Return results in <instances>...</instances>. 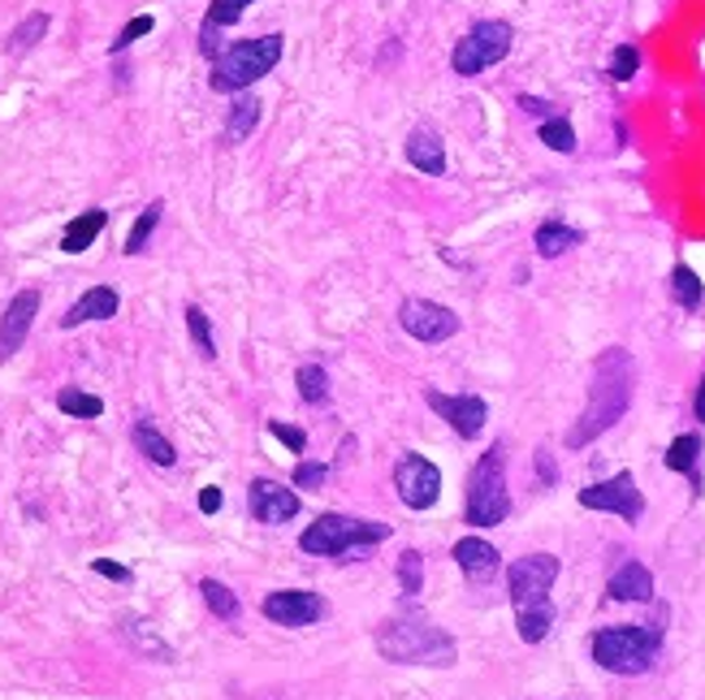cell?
I'll return each mask as SVG.
<instances>
[{
	"instance_id": "4fadbf2b",
	"label": "cell",
	"mask_w": 705,
	"mask_h": 700,
	"mask_svg": "<svg viewBox=\"0 0 705 700\" xmlns=\"http://www.w3.org/2000/svg\"><path fill=\"white\" fill-rule=\"evenodd\" d=\"M424 402H429L459 437H481V428H485V420H490V407H485V398H477V393H437V389H424Z\"/></svg>"
},
{
	"instance_id": "60d3db41",
	"label": "cell",
	"mask_w": 705,
	"mask_h": 700,
	"mask_svg": "<svg viewBox=\"0 0 705 700\" xmlns=\"http://www.w3.org/2000/svg\"><path fill=\"white\" fill-rule=\"evenodd\" d=\"M91 571H96V575H104V579H118V584H131V571H126L122 562H109V558H96V562H91Z\"/></svg>"
},
{
	"instance_id": "9a60e30c",
	"label": "cell",
	"mask_w": 705,
	"mask_h": 700,
	"mask_svg": "<svg viewBox=\"0 0 705 700\" xmlns=\"http://www.w3.org/2000/svg\"><path fill=\"white\" fill-rule=\"evenodd\" d=\"M35 316H39V290H17L9 299V308H4V316H0V359H9L13 350H22L30 325H35Z\"/></svg>"
},
{
	"instance_id": "ac0fdd59",
	"label": "cell",
	"mask_w": 705,
	"mask_h": 700,
	"mask_svg": "<svg viewBox=\"0 0 705 700\" xmlns=\"http://www.w3.org/2000/svg\"><path fill=\"white\" fill-rule=\"evenodd\" d=\"M118 308H122V299H118L113 286H91L83 299L70 303V312L61 316V329H78V325H87V321H113Z\"/></svg>"
},
{
	"instance_id": "7c38bea8",
	"label": "cell",
	"mask_w": 705,
	"mask_h": 700,
	"mask_svg": "<svg viewBox=\"0 0 705 700\" xmlns=\"http://www.w3.org/2000/svg\"><path fill=\"white\" fill-rule=\"evenodd\" d=\"M260 610L277 627H312L325 618V597L308 588H282V592H269Z\"/></svg>"
},
{
	"instance_id": "277c9868",
	"label": "cell",
	"mask_w": 705,
	"mask_h": 700,
	"mask_svg": "<svg viewBox=\"0 0 705 700\" xmlns=\"http://www.w3.org/2000/svg\"><path fill=\"white\" fill-rule=\"evenodd\" d=\"M658 649H663V627L658 623H650V627H636V623L602 627L593 636V662L602 671H610V675H645L654 666Z\"/></svg>"
},
{
	"instance_id": "836d02e7",
	"label": "cell",
	"mask_w": 705,
	"mask_h": 700,
	"mask_svg": "<svg viewBox=\"0 0 705 700\" xmlns=\"http://www.w3.org/2000/svg\"><path fill=\"white\" fill-rule=\"evenodd\" d=\"M57 407L65 415H74V420H100L104 415V402L96 393H83V389H61L57 393Z\"/></svg>"
},
{
	"instance_id": "b9f144b4",
	"label": "cell",
	"mask_w": 705,
	"mask_h": 700,
	"mask_svg": "<svg viewBox=\"0 0 705 700\" xmlns=\"http://www.w3.org/2000/svg\"><path fill=\"white\" fill-rule=\"evenodd\" d=\"M520 109H524L529 117H541V122L558 117V113H554V104H545V100H536V96H520Z\"/></svg>"
},
{
	"instance_id": "4dcf8cb0",
	"label": "cell",
	"mask_w": 705,
	"mask_h": 700,
	"mask_svg": "<svg viewBox=\"0 0 705 700\" xmlns=\"http://www.w3.org/2000/svg\"><path fill=\"white\" fill-rule=\"evenodd\" d=\"M295 385H299V398L312 402V407H325L330 402V372L321 363H304L295 372Z\"/></svg>"
},
{
	"instance_id": "cb8c5ba5",
	"label": "cell",
	"mask_w": 705,
	"mask_h": 700,
	"mask_svg": "<svg viewBox=\"0 0 705 700\" xmlns=\"http://www.w3.org/2000/svg\"><path fill=\"white\" fill-rule=\"evenodd\" d=\"M260 100L256 96H243L238 91V100L230 104V117H225V139L230 143H243V139H251V130L260 126Z\"/></svg>"
},
{
	"instance_id": "74e56055",
	"label": "cell",
	"mask_w": 705,
	"mask_h": 700,
	"mask_svg": "<svg viewBox=\"0 0 705 700\" xmlns=\"http://www.w3.org/2000/svg\"><path fill=\"white\" fill-rule=\"evenodd\" d=\"M636 70H641V52H636L632 43H623V48L610 52V78H615V83H628Z\"/></svg>"
},
{
	"instance_id": "30bf717a",
	"label": "cell",
	"mask_w": 705,
	"mask_h": 700,
	"mask_svg": "<svg viewBox=\"0 0 705 700\" xmlns=\"http://www.w3.org/2000/svg\"><path fill=\"white\" fill-rule=\"evenodd\" d=\"M580 507H584V511L619 515V520H628V524H636V520L645 515V498H641L632 472H619V476H610V480H602V485L580 489Z\"/></svg>"
},
{
	"instance_id": "8fae6325",
	"label": "cell",
	"mask_w": 705,
	"mask_h": 700,
	"mask_svg": "<svg viewBox=\"0 0 705 700\" xmlns=\"http://www.w3.org/2000/svg\"><path fill=\"white\" fill-rule=\"evenodd\" d=\"M398 325L416 338V342H450L459 334V316L446 308V303H433V299H403L398 308Z\"/></svg>"
},
{
	"instance_id": "d590c367",
	"label": "cell",
	"mask_w": 705,
	"mask_h": 700,
	"mask_svg": "<svg viewBox=\"0 0 705 700\" xmlns=\"http://www.w3.org/2000/svg\"><path fill=\"white\" fill-rule=\"evenodd\" d=\"M398 584H403V597H416L424 588V558L416 549H403V558H398Z\"/></svg>"
},
{
	"instance_id": "f35d334b",
	"label": "cell",
	"mask_w": 705,
	"mask_h": 700,
	"mask_svg": "<svg viewBox=\"0 0 705 700\" xmlns=\"http://www.w3.org/2000/svg\"><path fill=\"white\" fill-rule=\"evenodd\" d=\"M269 433H273V437H277V441H282L290 454H304V450H308V433H304V428H295V424L273 420V424H269Z\"/></svg>"
},
{
	"instance_id": "e575fe53",
	"label": "cell",
	"mask_w": 705,
	"mask_h": 700,
	"mask_svg": "<svg viewBox=\"0 0 705 700\" xmlns=\"http://www.w3.org/2000/svg\"><path fill=\"white\" fill-rule=\"evenodd\" d=\"M541 143L549 148V152H576V130H571V122L567 117H549V122H541Z\"/></svg>"
},
{
	"instance_id": "44dd1931",
	"label": "cell",
	"mask_w": 705,
	"mask_h": 700,
	"mask_svg": "<svg viewBox=\"0 0 705 700\" xmlns=\"http://www.w3.org/2000/svg\"><path fill=\"white\" fill-rule=\"evenodd\" d=\"M610 597L615 601H650L654 597V575L645 562H623L610 575Z\"/></svg>"
},
{
	"instance_id": "d6986e66",
	"label": "cell",
	"mask_w": 705,
	"mask_h": 700,
	"mask_svg": "<svg viewBox=\"0 0 705 700\" xmlns=\"http://www.w3.org/2000/svg\"><path fill=\"white\" fill-rule=\"evenodd\" d=\"M407 165L411 170H420V174L429 177H442L446 174V148H442V135L437 130H411V139H407Z\"/></svg>"
},
{
	"instance_id": "ab89813d",
	"label": "cell",
	"mask_w": 705,
	"mask_h": 700,
	"mask_svg": "<svg viewBox=\"0 0 705 700\" xmlns=\"http://www.w3.org/2000/svg\"><path fill=\"white\" fill-rule=\"evenodd\" d=\"M325 480H330V467L325 463H299L295 467V485L299 489H321Z\"/></svg>"
},
{
	"instance_id": "ffe728a7",
	"label": "cell",
	"mask_w": 705,
	"mask_h": 700,
	"mask_svg": "<svg viewBox=\"0 0 705 700\" xmlns=\"http://www.w3.org/2000/svg\"><path fill=\"white\" fill-rule=\"evenodd\" d=\"M104 225H109V212H104V208H87L83 216H74V221L65 225V234H61V251H65V255L87 251V247L104 234Z\"/></svg>"
},
{
	"instance_id": "52a82bcc",
	"label": "cell",
	"mask_w": 705,
	"mask_h": 700,
	"mask_svg": "<svg viewBox=\"0 0 705 700\" xmlns=\"http://www.w3.org/2000/svg\"><path fill=\"white\" fill-rule=\"evenodd\" d=\"M511 39H516L511 22H503V17H481V22H472V30L455 43L450 70H455L459 78H477V74H485L490 65L507 61Z\"/></svg>"
},
{
	"instance_id": "2e32d148",
	"label": "cell",
	"mask_w": 705,
	"mask_h": 700,
	"mask_svg": "<svg viewBox=\"0 0 705 700\" xmlns=\"http://www.w3.org/2000/svg\"><path fill=\"white\" fill-rule=\"evenodd\" d=\"M455 562H459V571H463L472 584L494 579V575H498V566H503L498 549H494L485 536H463V540H455Z\"/></svg>"
},
{
	"instance_id": "5bb4252c",
	"label": "cell",
	"mask_w": 705,
	"mask_h": 700,
	"mask_svg": "<svg viewBox=\"0 0 705 700\" xmlns=\"http://www.w3.org/2000/svg\"><path fill=\"white\" fill-rule=\"evenodd\" d=\"M247 507H251L256 524H290L299 515V493L277 485V480H251L247 485Z\"/></svg>"
},
{
	"instance_id": "d6a6232c",
	"label": "cell",
	"mask_w": 705,
	"mask_h": 700,
	"mask_svg": "<svg viewBox=\"0 0 705 700\" xmlns=\"http://www.w3.org/2000/svg\"><path fill=\"white\" fill-rule=\"evenodd\" d=\"M186 334H190V342L195 350L203 354V359H217V342H212V325H208V312L199 308V303H186Z\"/></svg>"
},
{
	"instance_id": "7a4b0ae2",
	"label": "cell",
	"mask_w": 705,
	"mask_h": 700,
	"mask_svg": "<svg viewBox=\"0 0 705 700\" xmlns=\"http://www.w3.org/2000/svg\"><path fill=\"white\" fill-rule=\"evenodd\" d=\"M376 653L394 666H455V640L416 605L394 610L376 627Z\"/></svg>"
},
{
	"instance_id": "8d00e7d4",
	"label": "cell",
	"mask_w": 705,
	"mask_h": 700,
	"mask_svg": "<svg viewBox=\"0 0 705 700\" xmlns=\"http://www.w3.org/2000/svg\"><path fill=\"white\" fill-rule=\"evenodd\" d=\"M152 26H157V17H152V13H139V17H131V22H126V26L118 30V39L109 43V52H113V57H118V52H126V48H131L135 39L152 35Z\"/></svg>"
},
{
	"instance_id": "5b68a950",
	"label": "cell",
	"mask_w": 705,
	"mask_h": 700,
	"mask_svg": "<svg viewBox=\"0 0 705 700\" xmlns=\"http://www.w3.org/2000/svg\"><path fill=\"white\" fill-rule=\"evenodd\" d=\"M511 511V493H507V441H494L472 476H468V524L472 527H498Z\"/></svg>"
},
{
	"instance_id": "d4e9b609",
	"label": "cell",
	"mask_w": 705,
	"mask_h": 700,
	"mask_svg": "<svg viewBox=\"0 0 705 700\" xmlns=\"http://www.w3.org/2000/svg\"><path fill=\"white\" fill-rule=\"evenodd\" d=\"M48 35V13L44 9H35V13H26L13 30H9V39H4V52L9 57H22V52H30L39 39Z\"/></svg>"
},
{
	"instance_id": "8992f818",
	"label": "cell",
	"mask_w": 705,
	"mask_h": 700,
	"mask_svg": "<svg viewBox=\"0 0 705 700\" xmlns=\"http://www.w3.org/2000/svg\"><path fill=\"white\" fill-rule=\"evenodd\" d=\"M381 540H389V524L355 520V515H321L317 524L304 527L299 549L317 553V558H343V553H355V549L381 545Z\"/></svg>"
},
{
	"instance_id": "484cf974",
	"label": "cell",
	"mask_w": 705,
	"mask_h": 700,
	"mask_svg": "<svg viewBox=\"0 0 705 700\" xmlns=\"http://www.w3.org/2000/svg\"><path fill=\"white\" fill-rule=\"evenodd\" d=\"M122 636L144 653V658H157V662H174V649L144 623V618H122Z\"/></svg>"
},
{
	"instance_id": "9c48e42d",
	"label": "cell",
	"mask_w": 705,
	"mask_h": 700,
	"mask_svg": "<svg viewBox=\"0 0 705 700\" xmlns=\"http://www.w3.org/2000/svg\"><path fill=\"white\" fill-rule=\"evenodd\" d=\"M554 579H558V558H554V553H529V558H516V562L507 566L511 605L524 610V605H541V601H549Z\"/></svg>"
},
{
	"instance_id": "4316f807",
	"label": "cell",
	"mask_w": 705,
	"mask_h": 700,
	"mask_svg": "<svg viewBox=\"0 0 705 700\" xmlns=\"http://www.w3.org/2000/svg\"><path fill=\"white\" fill-rule=\"evenodd\" d=\"M516 627H520V640H524V645H541V640L549 636V627H554V605L541 601V605L516 610Z\"/></svg>"
},
{
	"instance_id": "f1b7e54d",
	"label": "cell",
	"mask_w": 705,
	"mask_h": 700,
	"mask_svg": "<svg viewBox=\"0 0 705 700\" xmlns=\"http://www.w3.org/2000/svg\"><path fill=\"white\" fill-rule=\"evenodd\" d=\"M697 463H702V437L697 433H684V437H676L667 446V467L671 472H684V476L697 480Z\"/></svg>"
},
{
	"instance_id": "1f68e13d",
	"label": "cell",
	"mask_w": 705,
	"mask_h": 700,
	"mask_svg": "<svg viewBox=\"0 0 705 700\" xmlns=\"http://www.w3.org/2000/svg\"><path fill=\"white\" fill-rule=\"evenodd\" d=\"M671 295H676V303H680L684 312H697L705 299L702 277H697L689 264H676V273H671Z\"/></svg>"
},
{
	"instance_id": "7402d4cb",
	"label": "cell",
	"mask_w": 705,
	"mask_h": 700,
	"mask_svg": "<svg viewBox=\"0 0 705 700\" xmlns=\"http://www.w3.org/2000/svg\"><path fill=\"white\" fill-rule=\"evenodd\" d=\"M131 437H135V450H139V454H144L148 463H157V467H174V463H177L174 441H170V437H165V433H161L157 424H148V420H139Z\"/></svg>"
},
{
	"instance_id": "f6af8a7d",
	"label": "cell",
	"mask_w": 705,
	"mask_h": 700,
	"mask_svg": "<svg viewBox=\"0 0 705 700\" xmlns=\"http://www.w3.org/2000/svg\"><path fill=\"white\" fill-rule=\"evenodd\" d=\"M697 420L705 424V376H702V389H697Z\"/></svg>"
},
{
	"instance_id": "6da1fadb",
	"label": "cell",
	"mask_w": 705,
	"mask_h": 700,
	"mask_svg": "<svg viewBox=\"0 0 705 700\" xmlns=\"http://www.w3.org/2000/svg\"><path fill=\"white\" fill-rule=\"evenodd\" d=\"M632 389H636V363L623 347L602 350L593 359V376H589V402L580 411V420L571 424V433L562 437L567 450H584L589 441H597L602 433H610L628 407H632Z\"/></svg>"
},
{
	"instance_id": "7bdbcfd3",
	"label": "cell",
	"mask_w": 705,
	"mask_h": 700,
	"mask_svg": "<svg viewBox=\"0 0 705 700\" xmlns=\"http://www.w3.org/2000/svg\"><path fill=\"white\" fill-rule=\"evenodd\" d=\"M199 511H203V515H217V511H221V489H217V485H208V489L199 493Z\"/></svg>"
},
{
	"instance_id": "83f0119b",
	"label": "cell",
	"mask_w": 705,
	"mask_h": 700,
	"mask_svg": "<svg viewBox=\"0 0 705 700\" xmlns=\"http://www.w3.org/2000/svg\"><path fill=\"white\" fill-rule=\"evenodd\" d=\"M199 597H203V605L221 618V623H238V614H243V605H238V597L221 584V579H199Z\"/></svg>"
},
{
	"instance_id": "3957f363",
	"label": "cell",
	"mask_w": 705,
	"mask_h": 700,
	"mask_svg": "<svg viewBox=\"0 0 705 700\" xmlns=\"http://www.w3.org/2000/svg\"><path fill=\"white\" fill-rule=\"evenodd\" d=\"M282 61V35H260V39H238L230 43L217 61H212V78L208 87L221 96H238L251 83H260L264 74H273Z\"/></svg>"
},
{
	"instance_id": "ee69618b",
	"label": "cell",
	"mask_w": 705,
	"mask_h": 700,
	"mask_svg": "<svg viewBox=\"0 0 705 700\" xmlns=\"http://www.w3.org/2000/svg\"><path fill=\"white\" fill-rule=\"evenodd\" d=\"M536 472H541V480H545V485H554V480H558V467H554V459H549L545 450H536Z\"/></svg>"
},
{
	"instance_id": "e0dca14e",
	"label": "cell",
	"mask_w": 705,
	"mask_h": 700,
	"mask_svg": "<svg viewBox=\"0 0 705 700\" xmlns=\"http://www.w3.org/2000/svg\"><path fill=\"white\" fill-rule=\"evenodd\" d=\"M247 4H256V0H212L208 4V13H203V26H199V52L208 57V61H217L225 48H221V30L225 26H234L243 13H247Z\"/></svg>"
},
{
	"instance_id": "ba28073f",
	"label": "cell",
	"mask_w": 705,
	"mask_h": 700,
	"mask_svg": "<svg viewBox=\"0 0 705 700\" xmlns=\"http://www.w3.org/2000/svg\"><path fill=\"white\" fill-rule=\"evenodd\" d=\"M394 493H398L403 507L429 511V507H437V498H442V472H437L424 454H411V450H407V454L394 463Z\"/></svg>"
},
{
	"instance_id": "f546056e",
	"label": "cell",
	"mask_w": 705,
	"mask_h": 700,
	"mask_svg": "<svg viewBox=\"0 0 705 700\" xmlns=\"http://www.w3.org/2000/svg\"><path fill=\"white\" fill-rule=\"evenodd\" d=\"M161 212H165V203L161 199H152L144 212H139V221L131 225V234H126V242H122V251L126 255H139L144 247H148V238L157 234V225H161Z\"/></svg>"
},
{
	"instance_id": "603a6c76",
	"label": "cell",
	"mask_w": 705,
	"mask_h": 700,
	"mask_svg": "<svg viewBox=\"0 0 705 700\" xmlns=\"http://www.w3.org/2000/svg\"><path fill=\"white\" fill-rule=\"evenodd\" d=\"M532 242H536V255H541V260H558L562 251L580 247V242H584V234H580V229H571V225H562V221H545V225H536Z\"/></svg>"
}]
</instances>
